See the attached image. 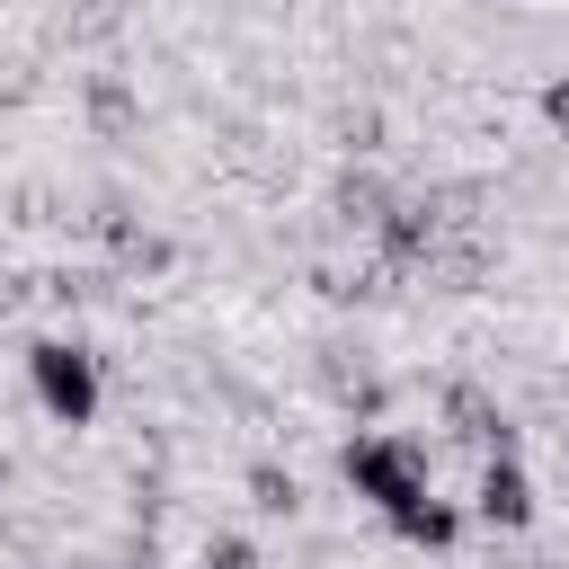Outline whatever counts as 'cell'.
Returning <instances> with one entry per match:
<instances>
[{"label": "cell", "mask_w": 569, "mask_h": 569, "mask_svg": "<svg viewBox=\"0 0 569 569\" xmlns=\"http://www.w3.org/2000/svg\"><path fill=\"white\" fill-rule=\"evenodd\" d=\"M338 471H347V489H356L365 507H382V516H400V507L427 498V453H418L409 436H356V445L338 453Z\"/></svg>", "instance_id": "cell-1"}, {"label": "cell", "mask_w": 569, "mask_h": 569, "mask_svg": "<svg viewBox=\"0 0 569 569\" xmlns=\"http://www.w3.org/2000/svg\"><path fill=\"white\" fill-rule=\"evenodd\" d=\"M27 391L53 427H89L98 418V356L71 347V338H36L27 347Z\"/></svg>", "instance_id": "cell-2"}, {"label": "cell", "mask_w": 569, "mask_h": 569, "mask_svg": "<svg viewBox=\"0 0 569 569\" xmlns=\"http://www.w3.org/2000/svg\"><path fill=\"white\" fill-rule=\"evenodd\" d=\"M471 516H480V525H498V533H525V525H533V480H525V462H516V453H489V462H480Z\"/></svg>", "instance_id": "cell-3"}, {"label": "cell", "mask_w": 569, "mask_h": 569, "mask_svg": "<svg viewBox=\"0 0 569 569\" xmlns=\"http://www.w3.org/2000/svg\"><path fill=\"white\" fill-rule=\"evenodd\" d=\"M391 533H400V542H418V551H453V542H462V507H445V498L427 489L418 507H400V516H391Z\"/></svg>", "instance_id": "cell-4"}, {"label": "cell", "mask_w": 569, "mask_h": 569, "mask_svg": "<svg viewBox=\"0 0 569 569\" xmlns=\"http://www.w3.org/2000/svg\"><path fill=\"white\" fill-rule=\"evenodd\" d=\"M249 507H258V516H293V507H302V480L276 471V462H249Z\"/></svg>", "instance_id": "cell-5"}, {"label": "cell", "mask_w": 569, "mask_h": 569, "mask_svg": "<svg viewBox=\"0 0 569 569\" xmlns=\"http://www.w3.org/2000/svg\"><path fill=\"white\" fill-rule=\"evenodd\" d=\"M204 569H258V542H240V533H213V542H204Z\"/></svg>", "instance_id": "cell-6"}, {"label": "cell", "mask_w": 569, "mask_h": 569, "mask_svg": "<svg viewBox=\"0 0 569 569\" xmlns=\"http://www.w3.org/2000/svg\"><path fill=\"white\" fill-rule=\"evenodd\" d=\"M542 124L569 142V71H560V80H542Z\"/></svg>", "instance_id": "cell-7"}, {"label": "cell", "mask_w": 569, "mask_h": 569, "mask_svg": "<svg viewBox=\"0 0 569 569\" xmlns=\"http://www.w3.org/2000/svg\"><path fill=\"white\" fill-rule=\"evenodd\" d=\"M89 107H98V124H124V89H116V80H98V89H89Z\"/></svg>", "instance_id": "cell-8"}, {"label": "cell", "mask_w": 569, "mask_h": 569, "mask_svg": "<svg viewBox=\"0 0 569 569\" xmlns=\"http://www.w3.org/2000/svg\"><path fill=\"white\" fill-rule=\"evenodd\" d=\"M0 480H9V453H0Z\"/></svg>", "instance_id": "cell-9"}]
</instances>
